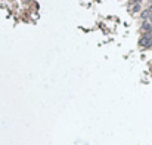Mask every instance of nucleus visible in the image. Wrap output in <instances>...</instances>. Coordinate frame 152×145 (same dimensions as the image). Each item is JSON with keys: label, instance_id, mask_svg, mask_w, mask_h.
<instances>
[{"label": "nucleus", "instance_id": "2", "mask_svg": "<svg viewBox=\"0 0 152 145\" xmlns=\"http://www.w3.org/2000/svg\"><path fill=\"white\" fill-rule=\"evenodd\" d=\"M140 30H142V31H143V33H145L146 36H151V34H152V24H151V22H146V21H145V22L142 24Z\"/></svg>", "mask_w": 152, "mask_h": 145}, {"label": "nucleus", "instance_id": "5", "mask_svg": "<svg viewBox=\"0 0 152 145\" xmlns=\"http://www.w3.org/2000/svg\"><path fill=\"white\" fill-rule=\"evenodd\" d=\"M139 2H140V0H128L127 5H128V6H133V5H136V3H139Z\"/></svg>", "mask_w": 152, "mask_h": 145}, {"label": "nucleus", "instance_id": "4", "mask_svg": "<svg viewBox=\"0 0 152 145\" xmlns=\"http://www.w3.org/2000/svg\"><path fill=\"white\" fill-rule=\"evenodd\" d=\"M140 18H142V19H145V21H148V19H149V9L143 10V12L140 13Z\"/></svg>", "mask_w": 152, "mask_h": 145}, {"label": "nucleus", "instance_id": "3", "mask_svg": "<svg viewBox=\"0 0 152 145\" xmlns=\"http://www.w3.org/2000/svg\"><path fill=\"white\" fill-rule=\"evenodd\" d=\"M140 2L139 3H136V5H133V8H131V13H137V12H140Z\"/></svg>", "mask_w": 152, "mask_h": 145}, {"label": "nucleus", "instance_id": "1", "mask_svg": "<svg viewBox=\"0 0 152 145\" xmlns=\"http://www.w3.org/2000/svg\"><path fill=\"white\" fill-rule=\"evenodd\" d=\"M139 46L142 47H152V36H146L143 34L139 39Z\"/></svg>", "mask_w": 152, "mask_h": 145}]
</instances>
